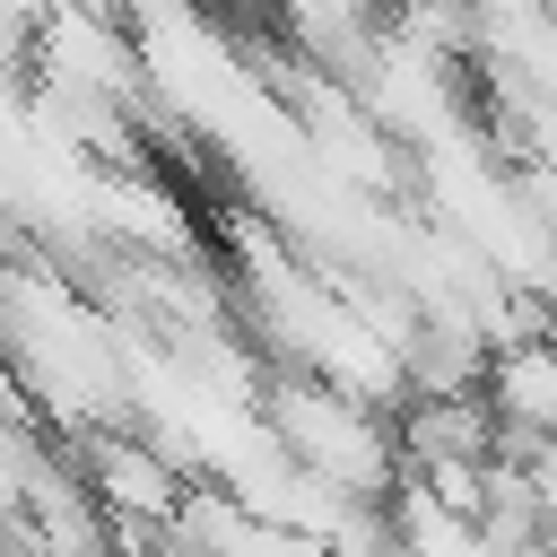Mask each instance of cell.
<instances>
[{
	"mask_svg": "<svg viewBox=\"0 0 557 557\" xmlns=\"http://www.w3.org/2000/svg\"><path fill=\"white\" fill-rule=\"evenodd\" d=\"M87 496H96L113 522H139V531H174V505H183V470H174L157 444L104 435V444L87 453Z\"/></svg>",
	"mask_w": 557,
	"mask_h": 557,
	"instance_id": "cell-1",
	"label": "cell"
},
{
	"mask_svg": "<svg viewBox=\"0 0 557 557\" xmlns=\"http://www.w3.org/2000/svg\"><path fill=\"white\" fill-rule=\"evenodd\" d=\"M487 400H496V418H513V426H557V348H513V357L487 374Z\"/></svg>",
	"mask_w": 557,
	"mask_h": 557,
	"instance_id": "cell-2",
	"label": "cell"
}]
</instances>
